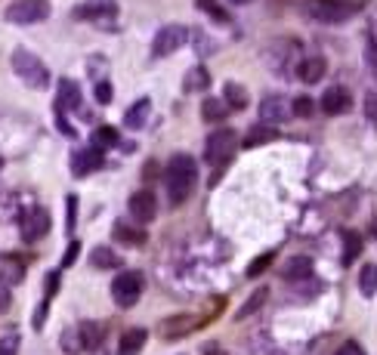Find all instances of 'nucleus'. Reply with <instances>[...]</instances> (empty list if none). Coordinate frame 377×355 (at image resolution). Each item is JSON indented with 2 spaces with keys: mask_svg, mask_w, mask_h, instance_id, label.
Instances as JSON below:
<instances>
[{
  "mask_svg": "<svg viewBox=\"0 0 377 355\" xmlns=\"http://www.w3.org/2000/svg\"><path fill=\"white\" fill-rule=\"evenodd\" d=\"M167 198L174 207H180L183 201H189L192 189L198 182V161L192 155H174L167 164Z\"/></svg>",
  "mask_w": 377,
  "mask_h": 355,
  "instance_id": "nucleus-1",
  "label": "nucleus"
},
{
  "mask_svg": "<svg viewBox=\"0 0 377 355\" xmlns=\"http://www.w3.org/2000/svg\"><path fill=\"white\" fill-rule=\"evenodd\" d=\"M10 65L25 87H31V90H47L49 87V71H47L44 62H40V56H34L31 49H25V47L13 49Z\"/></svg>",
  "mask_w": 377,
  "mask_h": 355,
  "instance_id": "nucleus-2",
  "label": "nucleus"
},
{
  "mask_svg": "<svg viewBox=\"0 0 377 355\" xmlns=\"http://www.w3.org/2000/svg\"><path fill=\"white\" fill-rule=\"evenodd\" d=\"M142 287H146V278H142L139 269H124V272H118L115 281H111V300H115L121 309H130L139 303Z\"/></svg>",
  "mask_w": 377,
  "mask_h": 355,
  "instance_id": "nucleus-3",
  "label": "nucleus"
},
{
  "mask_svg": "<svg viewBox=\"0 0 377 355\" xmlns=\"http://www.w3.org/2000/svg\"><path fill=\"white\" fill-rule=\"evenodd\" d=\"M238 136L229 130V127H220V130H213L208 142H204V161L213 167H223L226 161L236 155V148H238Z\"/></svg>",
  "mask_w": 377,
  "mask_h": 355,
  "instance_id": "nucleus-4",
  "label": "nucleus"
},
{
  "mask_svg": "<svg viewBox=\"0 0 377 355\" xmlns=\"http://www.w3.org/2000/svg\"><path fill=\"white\" fill-rule=\"evenodd\" d=\"M3 16L13 25H34V22H44L49 16V3L47 0H16V3L6 6Z\"/></svg>",
  "mask_w": 377,
  "mask_h": 355,
  "instance_id": "nucleus-5",
  "label": "nucleus"
},
{
  "mask_svg": "<svg viewBox=\"0 0 377 355\" xmlns=\"http://www.w3.org/2000/svg\"><path fill=\"white\" fill-rule=\"evenodd\" d=\"M189 40V28L186 25H164L152 40V56L155 59H167L176 49H183Z\"/></svg>",
  "mask_w": 377,
  "mask_h": 355,
  "instance_id": "nucleus-6",
  "label": "nucleus"
},
{
  "mask_svg": "<svg viewBox=\"0 0 377 355\" xmlns=\"http://www.w3.org/2000/svg\"><path fill=\"white\" fill-rule=\"evenodd\" d=\"M127 210H130V219L139 226L152 223L155 216H158V198H155L152 189H139L133 191L130 198H127Z\"/></svg>",
  "mask_w": 377,
  "mask_h": 355,
  "instance_id": "nucleus-7",
  "label": "nucleus"
},
{
  "mask_svg": "<svg viewBox=\"0 0 377 355\" xmlns=\"http://www.w3.org/2000/svg\"><path fill=\"white\" fill-rule=\"evenodd\" d=\"M309 13L318 19V22H346V19L355 13V6L346 3V0H312Z\"/></svg>",
  "mask_w": 377,
  "mask_h": 355,
  "instance_id": "nucleus-8",
  "label": "nucleus"
},
{
  "mask_svg": "<svg viewBox=\"0 0 377 355\" xmlns=\"http://www.w3.org/2000/svg\"><path fill=\"white\" fill-rule=\"evenodd\" d=\"M118 13V3L115 0H87V3H77L71 10V16L77 22H99V19H111Z\"/></svg>",
  "mask_w": 377,
  "mask_h": 355,
  "instance_id": "nucleus-9",
  "label": "nucleus"
},
{
  "mask_svg": "<svg viewBox=\"0 0 377 355\" xmlns=\"http://www.w3.org/2000/svg\"><path fill=\"white\" fill-rule=\"evenodd\" d=\"M99 167H102V148L90 145V148H77V152L71 155V173H75L77 180L96 173Z\"/></svg>",
  "mask_w": 377,
  "mask_h": 355,
  "instance_id": "nucleus-10",
  "label": "nucleus"
},
{
  "mask_svg": "<svg viewBox=\"0 0 377 355\" xmlns=\"http://www.w3.org/2000/svg\"><path fill=\"white\" fill-rule=\"evenodd\" d=\"M201 324V318H195V315H170V318H164V322L158 324V333L164 340H180V337H186V333H192Z\"/></svg>",
  "mask_w": 377,
  "mask_h": 355,
  "instance_id": "nucleus-11",
  "label": "nucleus"
},
{
  "mask_svg": "<svg viewBox=\"0 0 377 355\" xmlns=\"http://www.w3.org/2000/svg\"><path fill=\"white\" fill-rule=\"evenodd\" d=\"M19 229H22V238H25V241L44 238L47 232H49V213H47L44 207L28 210L25 216H22V223H19Z\"/></svg>",
  "mask_w": 377,
  "mask_h": 355,
  "instance_id": "nucleus-12",
  "label": "nucleus"
},
{
  "mask_svg": "<svg viewBox=\"0 0 377 355\" xmlns=\"http://www.w3.org/2000/svg\"><path fill=\"white\" fill-rule=\"evenodd\" d=\"M322 111L325 115H331V118H337V115H346V111L353 109V96H350V90L346 87H331V90H325V96H322Z\"/></svg>",
  "mask_w": 377,
  "mask_h": 355,
  "instance_id": "nucleus-13",
  "label": "nucleus"
},
{
  "mask_svg": "<svg viewBox=\"0 0 377 355\" xmlns=\"http://www.w3.org/2000/svg\"><path fill=\"white\" fill-rule=\"evenodd\" d=\"M81 109V87L68 77L59 81V90H56V111H77Z\"/></svg>",
  "mask_w": 377,
  "mask_h": 355,
  "instance_id": "nucleus-14",
  "label": "nucleus"
},
{
  "mask_svg": "<svg viewBox=\"0 0 377 355\" xmlns=\"http://www.w3.org/2000/svg\"><path fill=\"white\" fill-rule=\"evenodd\" d=\"M260 118H263V124H282L284 118H291V105L284 102L282 96H266L260 102Z\"/></svg>",
  "mask_w": 377,
  "mask_h": 355,
  "instance_id": "nucleus-15",
  "label": "nucleus"
},
{
  "mask_svg": "<svg viewBox=\"0 0 377 355\" xmlns=\"http://www.w3.org/2000/svg\"><path fill=\"white\" fill-rule=\"evenodd\" d=\"M325 71H328V62L322 56H307V59L297 62V77L303 84H318L325 77Z\"/></svg>",
  "mask_w": 377,
  "mask_h": 355,
  "instance_id": "nucleus-16",
  "label": "nucleus"
},
{
  "mask_svg": "<svg viewBox=\"0 0 377 355\" xmlns=\"http://www.w3.org/2000/svg\"><path fill=\"white\" fill-rule=\"evenodd\" d=\"M309 275H312V260L309 257H291L282 266L284 281H300V278H309Z\"/></svg>",
  "mask_w": 377,
  "mask_h": 355,
  "instance_id": "nucleus-17",
  "label": "nucleus"
},
{
  "mask_svg": "<svg viewBox=\"0 0 377 355\" xmlns=\"http://www.w3.org/2000/svg\"><path fill=\"white\" fill-rule=\"evenodd\" d=\"M146 232L139 229V226H130V223H115V241L127 247H146Z\"/></svg>",
  "mask_w": 377,
  "mask_h": 355,
  "instance_id": "nucleus-18",
  "label": "nucleus"
},
{
  "mask_svg": "<svg viewBox=\"0 0 377 355\" xmlns=\"http://www.w3.org/2000/svg\"><path fill=\"white\" fill-rule=\"evenodd\" d=\"M148 111H152V102L148 99H139V102H133L130 109L124 111V127H130V130H142L148 120Z\"/></svg>",
  "mask_w": 377,
  "mask_h": 355,
  "instance_id": "nucleus-19",
  "label": "nucleus"
},
{
  "mask_svg": "<svg viewBox=\"0 0 377 355\" xmlns=\"http://www.w3.org/2000/svg\"><path fill=\"white\" fill-rule=\"evenodd\" d=\"M279 139V130L269 124H260V127H251L247 130V136L241 139V148H257V145H266V142Z\"/></svg>",
  "mask_w": 377,
  "mask_h": 355,
  "instance_id": "nucleus-20",
  "label": "nucleus"
},
{
  "mask_svg": "<svg viewBox=\"0 0 377 355\" xmlns=\"http://www.w3.org/2000/svg\"><path fill=\"white\" fill-rule=\"evenodd\" d=\"M223 102H226V109H232V111H245L247 102H251V96H247V90L241 87V84L229 81L223 87Z\"/></svg>",
  "mask_w": 377,
  "mask_h": 355,
  "instance_id": "nucleus-21",
  "label": "nucleus"
},
{
  "mask_svg": "<svg viewBox=\"0 0 377 355\" xmlns=\"http://www.w3.org/2000/svg\"><path fill=\"white\" fill-rule=\"evenodd\" d=\"M146 337H148V333L142 331V328H133V331H127L124 337H121L118 355H139V352H142V346H146Z\"/></svg>",
  "mask_w": 377,
  "mask_h": 355,
  "instance_id": "nucleus-22",
  "label": "nucleus"
},
{
  "mask_svg": "<svg viewBox=\"0 0 377 355\" xmlns=\"http://www.w3.org/2000/svg\"><path fill=\"white\" fill-rule=\"evenodd\" d=\"M183 87H186V93H201V90H208V87H210V71L204 68V65L189 68V74H186V81H183Z\"/></svg>",
  "mask_w": 377,
  "mask_h": 355,
  "instance_id": "nucleus-23",
  "label": "nucleus"
},
{
  "mask_svg": "<svg viewBox=\"0 0 377 355\" xmlns=\"http://www.w3.org/2000/svg\"><path fill=\"white\" fill-rule=\"evenodd\" d=\"M56 290H59V272H49V275H47V294H44V303H40L38 315H34V328H44V322H47V309H49V303H53Z\"/></svg>",
  "mask_w": 377,
  "mask_h": 355,
  "instance_id": "nucleus-24",
  "label": "nucleus"
},
{
  "mask_svg": "<svg viewBox=\"0 0 377 355\" xmlns=\"http://www.w3.org/2000/svg\"><path fill=\"white\" fill-rule=\"evenodd\" d=\"M102 333H105V328L99 322H84L81 328H77V337H81L84 349H96V346L102 343Z\"/></svg>",
  "mask_w": 377,
  "mask_h": 355,
  "instance_id": "nucleus-25",
  "label": "nucleus"
},
{
  "mask_svg": "<svg viewBox=\"0 0 377 355\" xmlns=\"http://www.w3.org/2000/svg\"><path fill=\"white\" fill-rule=\"evenodd\" d=\"M90 262H93L96 269H118L121 266V257L115 251H111V247H93V251H90Z\"/></svg>",
  "mask_w": 377,
  "mask_h": 355,
  "instance_id": "nucleus-26",
  "label": "nucleus"
},
{
  "mask_svg": "<svg viewBox=\"0 0 377 355\" xmlns=\"http://www.w3.org/2000/svg\"><path fill=\"white\" fill-rule=\"evenodd\" d=\"M226 115H229V109H226V102L223 99H213V96H208L201 102V118L204 120H210V124H220Z\"/></svg>",
  "mask_w": 377,
  "mask_h": 355,
  "instance_id": "nucleus-27",
  "label": "nucleus"
},
{
  "mask_svg": "<svg viewBox=\"0 0 377 355\" xmlns=\"http://www.w3.org/2000/svg\"><path fill=\"white\" fill-rule=\"evenodd\" d=\"M90 139H93V145H96V148H115L121 136H118L115 127H96L93 136H90Z\"/></svg>",
  "mask_w": 377,
  "mask_h": 355,
  "instance_id": "nucleus-28",
  "label": "nucleus"
},
{
  "mask_svg": "<svg viewBox=\"0 0 377 355\" xmlns=\"http://www.w3.org/2000/svg\"><path fill=\"white\" fill-rule=\"evenodd\" d=\"M374 275H377L374 262H365V266H362V272H359V290H362V297H374V290H377Z\"/></svg>",
  "mask_w": 377,
  "mask_h": 355,
  "instance_id": "nucleus-29",
  "label": "nucleus"
},
{
  "mask_svg": "<svg viewBox=\"0 0 377 355\" xmlns=\"http://www.w3.org/2000/svg\"><path fill=\"white\" fill-rule=\"evenodd\" d=\"M362 253V238L355 232H346L344 235V266H353V260Z\"/></svg>",
  "mask_w": 377,
  "mask_h": 355,
  "instance_id": "nucleus-30",
  "label": "nucleus"
},
{
  "mask_svg": "<svg viewBox=\"0 0 377 355\" xmlns=\"http://www.w3.org/2000/svg\"><path fill=\"white\" fill-rule=\"evenodd\" d=\"M312 111H316V102H312L309 96H297L294 102H291V115L294 118H312Z\"/></svg>",
  "mask_w": 377,
  "mask_h": 355,
  "instance_id": "nucleus-31",
  "label": "nucleus"
},
{
  "mask_svg": "<svg viewBox=\"0 0 377 355\" xmlns=\"http://www.w3.org/2000/svg\"><path fill=\"white\" fill-rule=\"evenodd\" d=\"M59 343H62V349H66L68 355H77V352H84V346H81V337H77V328H68L66 333L59 337Z\"/></svg>",
  "mask_w": 377,
  "mask_h": 355,
  "instance_id": "nucleus-32",
  "label": "nucleus"
},
{
  "mask_svg": "<svg viewBox=\"0 0 377 355\" xmlns=\"http://www.w3.org/2000/svg\"><path fill=\"white\" fill-rule=\"evenodd\" d=\"M272 260H275V253H272V251L263 253V257H257V260L251 262V266H247V278H257V275H263V272L269 269V262H272Z\"/></svg>",
  "mask_w": 377,
  "mask_h": 355,
  "instance_id": "nucleus-33",
  "label": "nucleus"
},
{
  "mask_svg": "<svg viewBox=\"0 0 377 355\" xmlns=\"http://www.w3.org/2000/svg\"><path fill=\"white\" fill-rule=\"evenodd\" d=\"M19 346H22V337L16 331H10L3 340H0V355H16Z\"/></svg>",
  "mask_w": 377,
  "mask_h": 355,
  "instance_id": "nucleus-34",
  "label": "nucleus"
},
{
  "mask_svg": "<svg viewBox=\"0 0 377 355\" xmlns=\"http://www.w3.org/2000/svg\"><path fill=\"white\" fill-rule=\"evenodd\" d=\"M263 300H266V287H260V290H257V294H254V297H251V300H247V303H245V306H241V309H238V315H236V318H247V315H251V312H254V309H260V306H263Z\"/></svg>",
  "mask_w": 377,
  "mask_h": 355,
  "instance_id": "nucleus-35",
  "label": "nucleus"
},
{
  "mask_svg": "<svg viewBox=\"0 0 377 355\" xmlns=\"http://www.w3.org/2000/svg\"><path fill=\"white\" fill-rule=\"evenodd\" d=\"M111 96H115L111 84H109V81H99V84H96V102H99V105H109Z\"/></svg>",
  "mask_w": 377,
  "mask_h": 355,
  "instance_id": "nucleus-36",
  "label": "nucleus"
},
{
  "mask_svg": "<svg viewBox=\"0 0 377 355\" xmlns=\"http://www.w3.org/2000/svg\"><path fill=\"white\" fill-rule=\"evenodd\" d=\"M198 6H201V10H208L213 19H220V22H226V13L220 10V3H217V0H198Z\"/></svg>",
  "mask_w": 377,
  "mask_h": 355,
  "instance_id": "nucleus-37",
  "label": "nucleus"
},
{
  "mask_svg": "<svg viewBox=\"0 0 377 355\" xmlns=\"http://www.w3.org/2000/svg\"><path fill=\"white\" fill-rule=\"evenodd\" d=\"M10 303H13V290H10V284L0 278V312L10 309Z\"/></svg>",
  "mask_w": 377,
  "mask_h": 355,
  "instance_id": "nucleus-38",
  "label": "nucleus"
},
{
  "mask_svg": "<svg viewBox=\"0 0 377 355\" xmlns=\"http://www.w3.org/2000/svg\"><path fill=\"white\" fill-rule=\"evenodd\" d=\"M77 253H81V244H77V241H71V244H68V251H66V257H62V269H68V266H75V260H77Z\"/></svg>",
  "mask_w": 377,
  "mask_h": 355,
  "instance_id": "nucleus-39",
  "label": "nucleus"
},
{
  "mask_svg": "<svg viewBox=\"0 0 377 355\" xmlns=\"http://www.w3.org/2000/svg\"><path fill=\"white\" fill-rule=\"evenodd\" d=\"M337 355H365V349H362L355 340H346V343L337 349Z\"/></svg>",
  "mask_w": 377,
  "mask_h": 355,
  "instance_id": "nucleus-40",
  "label": "nucleus"
},
{
  "mask_svg": "<svg viewBox=\"0 0 377 355\" xmlns=\"http://www.w3.org/2000/svg\"><path fill=\"white\" fill-rule=\"evenodd\" d=\"M365 115L374 120V93H368V99H365Z\"/></svg>",
  "mask_w": 377,
  "mask_h": 355,
  "instance_id": "nucleus-41",
  "label": "nucleus"
},
{
  "mask_svg": "<svg viewBox=\"0 0 377 355\" xmlns=\"http://www.w3.org/2000/svg\"><path fill=\"white\" fill-rule=\"evenodd\" d=\"M204 355H226V352L220 349L217 343H208V346H204Z\"/></svg>",
  "mask_w": 377,
  "mask_h": 355,
  "instance_id": "nucleus-42",
  "label": "nucleus"
},
{
  "mask_svg": "<svg viewBox=\"0 0 377 355\" xmlns=\"http://www.w3.org/2000/svg\"><path fill=\"white\" fill-rule=\"evenodd\" d=\"M155 173H158V161H148V167H146V180H152Z\"/></svg>",
  "mask_w": 377,
  "mask_h": 355,
  "instance_id": "nucleus-43",
  "label": "nucleus"
},
{
  "mask_svg": "<svg viewBox=\"0 0 377 355\" xmlns=\"http://www.w3.org/2000/svg\"><path fill=\"white\" fill-rule=\"evenodd\" d=\"M0 170H3V158H0Z\"/></svg>",
  "mask_w": 377,
  "mask_h": 355,
  "instance_id": "nucleus-44",
  "label": "nucleus"
}]
</instances>
